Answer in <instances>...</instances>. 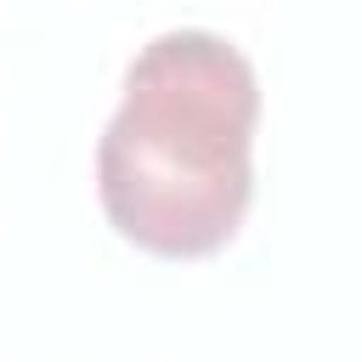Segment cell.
Segmentation results:
<instances>
[{
	"label": "cell",
	"mask_w": 362,
	"mask_h": 362,
	"mask_svg": "<svg viewBox=\"0 0 362 362\" xmlns=\"http://www.w3.org/2000/svg\"><path fill=\"white\" fill-rule=\"evenodd\" d=\"M260 85L238 45L170 28L124 68V96L96 141V192L113 232L158 260L226 249L255 198Z\"/></svg>",
	"instance_id": "1"
}]
</instances>
